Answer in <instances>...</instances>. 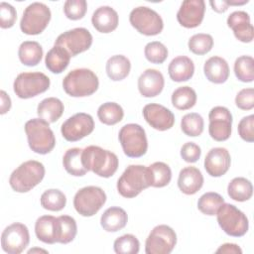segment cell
Returning <instances> with one entry per match:
<instances>
[{
  "label": "cell",
  "mask_w": 254,
  "mask_h": 254,
  "mask_svg": "<svg viewBox=\"0 0 254 254\" xmlns=\"http://www.w3.org/2000/svg\"><path fill=\"white\" fill-rule=\"evenodd\" d=\"M81 160L87 171H91L101 178H110L118 169L117 156L99 146L90 145L82 149Z\"/></svg>",
  "instance_id": "obj_1"
},
{
  "label": "cell",
  "mask_w": 254,
  "mask_h": 254,
  "mask_svg": "<svg viewBox=\"0 0 254 254\" xmlns=\"http://www.w3.org/2000/svg\"><path fill=\"white\" fill-rule=\"evenodd\" d=\"M18 57L23 64L35 66L43 58V48L38 42L25 41L19 47Z\"/></svg>",
  "instance_id": "obj_31"
},
{
  "label": "cell",
  "mask_w": 254,
  "mask_h": 254,
  "mask_svg": "<svg viewBox=\"0 0 254 254\" xmlns=\"http://www.w3.org/2000/svg\"><path fill=\"white\" fill-rule=\"evenodd\" d=\"M50 8L41 2L28 5L20 21L21 31L26 35H39L48 26L51 20Z\"/></svg>",
  "instance_id": "obj_8"
},
{
  "label": "cell",
  "mask_w": 254,
  "mask_h": 254,
  "mask_svg": "<svg viewBox=\"0 0 254 254\" xmlns=\"http://www.w3.org/2000/svg\"><path fill=\"white\" fill-rule=\"evenodd\" d=\"M94 120L91 115L78 112L67 118L61 127L63 137L68 142H76L92 133Z\"/></svg>",
  "instance_id": "obj_14"
},
{
  "label": "cell",
  "mask_w": 254,
  "mask_h": 254,
  "mask_svg": "<svg viewBox=\"0 0 254 254\" xmlns=\"http://www.w3.org/2000/svg\"><path fill=\"white\" fill-rule=\"evenodd\" d=\"M129 21L133 28L145 36H156L164 28L162 17L155 10L146 6L134 8L130 12Z\"/></svg>",
  "instance_id": "obj_11"
},
{
  "label": "cell",
  "mask_w": 254,
  "mask_h": 254,
  "mask_svg": "<svg viewBox=\"0 0 254 254\" xmlns=\"http://www.w3.org/2000/svg\"><path fill=\"white\" fill-rule=\"evenodd\" d=\"M49 124L41 118L30 119L25 124L29 147L37 154L46 155L55 148L56 138Z\"/></svg>",
  "instance_id": "obj_3"
},
{
  "label": "cell",
  "mask_w": 254,
  "mask_h": 254,
  "mask_svg": "<svg viewBox=\"0 0 254 254\" xmlns=\"http://www.w3.org/2000/svg\"><path fill=\"white\" fill-rule=\"evenodd\" d=\"M87 10V3L85 0H67L64 4V12L69 20L82 19Z\"/></svg>",
  "instance_id": "obj_45"
},
{
  "label": "cell",
  "mask_w": 254,
  "mask_h": 254,
  "mask_svg": "<svg viewBox=\"0 0 254 254\" xmlns=\"http://www.w3.org/2000/svg\"><path fill=\"white\" fill-rule=\"evenodd\" d=\"M106 198V193L101 188L88 186L76 191L73 197V206L80 215L89 217L99 211Z\"/></svg>",
  "instance_id": "obj_10"
},
{
  "label": "cell",
  "mask_w": 254,
  "mask_h": 254,
  "mask_svg": "<svg viewBox=\"0 0 254 254\" xmlns=\"http://www.w3.org/2000/svg\"><path fill=\"white\" fill-rule=\"evenodd\" d=\"M92 44V35L85 28H74L59 35L55 46L63 47L70 57L87 51Z\"/></svg>",
  "instance_id": "obj_15"
},
{
  "label": "cell",
  "mask_w": 254,
  "mask_h": 254,
  "mask_svg": "<svg viewBox=\"0 0 254 254\" xmlns=\"http://www.w3.org/2000/svg\"><path fill=\"white\" fill-rule=\"evenodd\" d=\"M149 187L148 169L142 165L128 166L117 181V190L126 198L137 196L143 190Z\"/></svg>",
  "instance_id": "obj_5"
},
{
  "label": "cell",
  "mask_w": 254,
  "mask_h": 254,
  "mask_svg": "<svg viewBox=\"0 0 254 254\" xmlns=\"http://www.w3.org/2000/svg\"><path fill=\"white\" fill-rule=\"evenodd\" d=\"M30 242L28 227L20 222L8 225L1 234V246L8 254L22 253Z\"/></svg>",
  "instance_id": "obj_13"
},
{
  "label": "cell",
  "mask_w": 254,
  "mask_h": 254,
  "mask_svg": "<svg viewBox=\"0 0 254 254\" xmlns=\"http://www.w3.org/2000/svg\"><path fill=\"white\" fill-rule=\"evenodd\" d=\"M70 55L65 49L60 46H54L46 55L45 64L47 68L53 73H62L68 65Z\"/></svg>",
  "instance_id": "obj_28"
},
{
  "label": "cell",
  "mask_w": 254,
  "mask_h": 254,
  "mask_svg": "<svg viewBox=\"0 0 254 254\" xmlns=\"http://www.w3.org/2000/svg\"><path fill=\"white\" fill-rule=\"evenodd\" d=\"M177 244L175 230L166 224L155 226L145 243L146 254H170Z\"/></svg>",
  "instance_id": "obj_12"
},
{
  "label": "cell",
  "mask_w": 254,
  "mask_h": 254,
  "mask_svg": "<svg viewBox=\"0 0 254 254\" xmlns=\"http://www.w3.org/2000/svg\"><path fill=\"white\" fill-rule=\"evenodd\" d=\"M57 219V243L67 244L71 242L77 233L75 219L69 215H61Z\"/></svg>",
  "instance_id": "obj_35"
},
{
  "label": "cell",
  "mask_w": 254,
  "mask_h": 254,
  "mask_svg": "<svg viewBox=\"0 0 254 254\" xmlns=\"http://www.w3.org/2000/svg\"><path fill=\"white\" fill-rule=\"evenodd\" d=\"M99 86L97 75L88 68H75L69 71L63 80L66 94L72 97H84L93 94Z\"/></svg>",
  "instance_id": "obj_4"
},
{
  "label": "cell",
  "mask_w": 254,
  "mask_h": 254,
  "mask_svg": "<svg viewBox=\"0 0 254 254\" xmlns=\"http://www.w3.org/2000/svg\"><path fill=\"white\" fill-rule=\"evenodd\" d=\"M128 221L126 211L119 206L107 208L100 217V224L107 232H116L124 228Z\"/></svg>",
  "instance_id": "obj_26"
},
{
  "label": "cell",
  "mask_w": 254,
  "mask_h": 254,
  "mask_svg": "<svg viewBox=\"0 0 254 254\" xmlns=\"http://www.w3.org/2000/svg\"><path fill=\"white\" fill-rule=\"evenodd\" d=\"M105 68L111 80L119 81L128 76L131 69V63L125 56L115 55L108 59Z\"/></svg>",
  "instance_id": "obj_30"
},
{
  "label": "cell",
  "mask_w": 254,
  "mask_h": 254,
  "mask_svg": "<svg viewBox=\"0 0 254 254\" xmlns=\"http://www.w3.org/2000/svg\"><path fill=\"white\" fill-rule=\"evenodd\" d=\"M168 72L172 80L176 82L187 81L190 79L194 72L193 62L186 56L176 57L171 61L168 66Z\"/></svg>",
  "instance_id": "obj_25"
},
{
  "label": "cell",
  "mask_w": 254,
  "mask_h": 254,
  "mask_svg": "<svg viewBox=\"0 0 254 254\" xmlns=\"http://www.w3.org/2000/svg\"><path fill=\"white\" fill-rule=\"evenodd\" d=\"M204 11L205 3L203 0H186L177 13V20L185 28H195L201 24Z\"/></svg>",
  "instance_id": "obj_18"
},
{
  "label": "cell",
  "mask_w": 254,
  "mask_h": 254,
  "mask_svg": "<svg viewBox=\"0 0 254 254\" xmlns=\"http://www.w3.org/2000/svg\"><path fill=\"white\" fill-rule=\"evenodd\" d=\"M145 58L152 64H163L168 58V49L164 44L158 41L150 42L144 49Z\"/></svg>",
  "instance_id": "obj_44"
},
{
  "label": "cell",
  "mask_w": 254,
  "mask_h": 254,
  "mask_svg": "<svg viewBox=\"0 0 254 254\" xmlns=\"http://www.w3.org/2000/svg\"><path fill=\"white\" fill-rule=\"evenodd\" d=\"M148 174L150 180V187L163 188L170 184L172 180L171 168L164 162H155L149 167Z\"/></svg>",
  "instance_id": "obj_34"
},
{
  "label": "cell",
  "mask_w": 254,
  "mask_h": 254,
  "mask_svg": "<svg viewBox=\"0 0 254 254\" xmlns=\"http://www.w3.org/2000/svg\"><path fill=\"white\" fill-rule=\"evenodd\" d=\"M196 93L190 86H180L172 93V104L179 110H188L194 106Z\"/></svg>",
  "instance_id": "obj_37"
},
{
  "label": "cell",
  "mask_w": 254,
  "mask_h": 254,
  "mask_svg": "<svg viewBox=\"0 0 254 254\" xmlns=\"http://www.w3.org/2000/svg\"><path fill=\"white\" fill-rule=\"evenodd\" d=\"M216 253H225V254H241L242 249L234 243H224L220 245L216 251Z\"/></svg>",
  "instance_id": "obj_50"
},
{
  "label": "cell",
  "mask_w": 254,
  "mask_h": 254,
  "mask_svg": "<svg viewBox=\"0 0 254 254\" xmlns=\"http://www.w3.org/2000/svg\"><path fill=\"white\" fill-rule=\"evenodd\" d=\"M200 147L193 142H187L181 148V157L188 163H195L200 158Z\"/></svg>",
  "instance_id": "obj_49"
},
{
  "label": "cell",
  "mask_w": 254,
  "mask_h": 254,
  "mask_svg": "<svg viewBox=\"0 0 254 254\" xmlns=\"http://www.w3.org/2000/svg\"><path fill=\"white\" fill-rule=\"evenodd\" d=\"M45 173V167L41 162L29 160L12 172L9 185L17 192H28L42 182Z\"/></svg>",
  "instance_id": "obj_2"
},
{
  "label": "cell",
  "mask_w": 254,
  "mask_h": 254,
  "mask_svg": "<svg viewBox=\"0 0 254 254\" xmlns=\"http://www.w3.org/2000/svg\"><path fill=\"white\" fill-rule=\"evenodd\" d=\"M41 205L51 211H60L64 208L66 197L63 191L57 189H50L45 190L40 198Z\"/></svg>",
  "instance_id": "obj_38"
},
{
  "label": "cell",
  "mask_w": 254,
  "mask_h": 254,
  "mask_svg": "<svg viewBox=\"0 0 254 254\" xmlns=\"http://www.w3.org/2000/svg\"><path fill=\"white\" fill-rule=\"evenodd\" d=\"M230 163L231 158L227 149L216 147L209 150L206 154L204 159V169L209 176L218 178L227 173Z\"/></svg>",
  "instance_id": "obj_19"
},
{
  "label": "cell",
  "mask_w": 254,
  "mask_h": 254,
  "mask_svg": "<svg viewBox=\"0 0 254 254\" xmlns=\"http://www.w3.org/2000/svg\"><path fill=\"white\" fill-rule=\"evenodd\" d=\"M227 193L233 200L246 201L253 194V187L249 180L243 177H237L230 181L227 187Z\"/></svg>",
  "instance_id": "obj_32"
},
{
  "label": "cell",
  "mask_w": 254,
  "mask_h": 254,
  "mask_svg": "<svg viewBox=\"0 0 254 254\" xmlns=\"http://www.w3.org/2000/svg\"><path fill=\"white\" fill-rule=\"evenodd\" d=\"M34 252H44V253H48V251H47V250H44V249H39V248L30 249V250L28 251V253H29V254H31V253H34Z\"/></svg>",
  "instance_id": "obj_53"
},
{
  "label": "cell",
  "mask_w": 254,
  "mask_h": 254,
  "mask_svg": "<svg viewBox=\"0 0 254 254\" xmlns=\"http://www.w3.org/2000/svg\"><path fill=\"white\" fill-rule=\"evenodd\" d=\"M204 122L201 115L195 112L188 113L183 116L181 121L182 131L190 137L199 136L203 132Z\"/></svg>",
  "instance_id": "obj_41"
},
{
  "label": "cell",
  "mask_w": 254,
  "mask_h": 254,
  "mask_svg": "<svg viewBox=\"0 0 254 254\" xmlns=\"http://www.w3.org/2000/svg\"><path fill=\"white\" fill-rule=\"evenodd\" d=\"M50 84V78L43 72H21L14 80L13 89L19 98L28 99L47 91Z\"/></svg>",
  "instance_id": "obj_9"
},
{
  "label": "cell",
  "mask_w": 254,
  "mask_h": 254,
  "mask_svg": "<svg viewBox=\"0 0 254 254\" xmlns=\"http://www.w3.org/2000/svg\"><path fill=\"white\" fill-rule=\"evenodd\" d=\"M113 248L117 254H137L140 250V242L133 234H124L115 239Z\"/></svg>",
  "instance_id": "obj_43"
},
{
  "label": "cell",
  "mask_w": 254,
  "mask_h": 254,
  "mask_svg": "<svg viewBox=\"0 0 254 254\" xmlns=\"http://www.w3.org/2000/svg\"><path fill=\"white\" fill-rule=\"evenodd\" d=\"M123 108L116 102H105L97 109V117L105 125H115L123 119Z\"/></svg>",
  "instance_id": "obj_36"
},
{
  "label": "cell",
  "mask_w": 254,
  "mask_h": 254,
  "mask_svg": "<svg viewBox=\"0 0 254 254\" xmlns=\"http://www.w3.org/2000/svg\"><path fill=\"white\" fill-rule=\"evenodd\" d=\"M235 104L239 109L251 110L254 107V89L252 87L241 89L235 97Z\"/></svg>",
  "instance_id": "obj_48"
},
{
  "label": "cell",
  "mask_w": 254,
  "mask_h": 254,
  "mask_svg": "<svg viewBox=\"0 0 254 254\" xmlns=\"http://www.w3.org/2000/svg\"><path fill=\"white\" fill-rule=\"evenodd\" d=\"M165 85V79L161 71L148 68L138 78V89L144 97H155L159 95Z\"/></svg>",
  "instance_id": "obj_21"
},
{
  "label": "cell",
  "mask_w": 254,
  "mask_h": 254,
  "mask_svg": "<svg viewBox=\"0 0 254 254\" xmlns=\"http://www.w3.org/2000/svg\"><path fill=\"white\" fill-rule=\"evenodd\" d=\"M82 149L70 148L65 151L63 157V165L64 170L71 176L82 177L88 171L83 167L81 160Z\"/></svg>",
  "instance_id": "obj_33"
},
{
  "label": "cell",
  "mask_w": 254,
  "mask_h": 254,
  "mask_svg": "<svg viewBox=\"0 0 254 254\" xmlns=\"http://www.w3.org/2000/svg\"><path fill=\"white\" fill-rule=\"evenodd\" d=\"M209 4H210L212 10H214L217 13H224L228 9V7H229V4H228L227 0L209 1Z\"/></svg>",
  "instance_id": "obj_52"
},
{
  "label": "cell",
  "mask_w": 254,
  "mask_h": 254,
  "mask_svg": "<svg viewBox=\"0 0 254 254\" xmlns=\"http://www.w3.org/2000/svg\"><path fill=\"white\" fill-rule=\"evenodd\" d=\"M203 185V176L201 172L192 166L181 170L178 178V187L185 194L196 193Z\"/></svg>",
  "instance_id": "obj_22"
},
{
  "label": "cell",
  "mask_w": 254,
  "mask_h": 254,
  "mask_svg": "<svg viewBox=\"0 0 254 254\" xmlns=\"http://www.w3.org/2000/svg\"><path fill=\"white\" fill-rule=\"evenodd\" d=\"M118 139L127 157L140 158L147 152V136L144 128L139 124L129 123L124 125L119 131Z\"/></svg>",
  "instance_id": "obj_6"
},
{
  "label": "cell",
  "mask_w": 254,
  "mask_h": 254,
  "mask_svg": "<svg viewBox=\"0 0 254 254\" xmlns=\"http://www.w3.org/2000/svg\"><path fill=\"white\" fill-rule=\"evenodd\" d=\"M227 26L233 31L235 38L242 43L253 41V26L250 23V16L245 11H234L227 18Z\"/></svg>",
  "instance_id": "obj_20"
},
{
  "label": "cell",
  "mask_w": 254,
  "mask_h": 254,
  "mask_svg": "<svg viewBox=\"0 0 254 254\" xmlns=\"http://www.w3.org/2000/svg\"><path fill=\"white\" fill-rule=\"evenodd\" d=\"M58 219L53 215H43L35 223L37 238L47 244L57 243Z\"/></svg>",
  "instance_id": "obj_27"
},
{
  "label": "cell",
  "mask_w": 254,
  "mask_h": 254,
  "mask_svg": "<svg viewBox=\"0 0 254 254\" xmlns=\"http://www.w3.org/2000/svg\"><path fill=\"white\" fill-rule=\"evenodd\" d=\"M188 46L190 51L194 55H205L212 49L213 39L209 34H195L190 38Z\"/></svg>",
  "instance_id": "obj_42"
},
{
  "label": "cell",
  "mask_w": 254,
  "mask_h": 254,
  "mask_svg": "<svg viewBox=\"0 0 254 254\" xmlns=\"http://www.w3.org/2000/svg\"><path fill=\"white\" fill-rule=\"evenodd\" d=\"M216 215L219 226L226 234L233 237H241L248 231V218L235 205L223 202Z\"/></svg>",
  "instance_id": "obj_7"
},
{
  "label": "cell",
  "mask_w": 254,
  "mask_h": 254,
  "mask_svg": "<svg viewBox=\"0 0 254 254\" xmlns=\"http://www.w3.org/2000/svg\"><path fill=\"white\" fill-rule=\"evenodd\" d=\"M234 73L242 82H252L254 79V60L250 56H241L235 60Z\"/></svg>",
  "instance_id": "obj_40"
},
{
  "label": "cell",
  "mask_w": 254,
  "mask_h": 254,
  "mask_svg": "<svg viewBox=\"0 0 254 254\" xmlns=\"http://www.w3.org/2000/svg\"><path fill=\"white\" fill-rule=\"evenodd\" d=\"M91 23L98 32L107 34L117 28L119 17L117 12L110 6H100L93 12Z\"/></svg>",
  "instance_id": "obj_23"
},
{
  "label": "cell",
  "mask_w": 254,
  "mask_h": 254,
  "mask_svg": "<svg viewBox=\"0 0 254 254\" xmlns=\"http://www.w3.org/2000/svg\"><path fill=\"white\" fill-rule=\"evenodd\" d=\"M203 72L210 82L220 84L228 79L229 66L223 58L214 56L204 63Z\"/></svg>",
  "instance_id": "obj_24"
},
{
  "label": "cell",
  "mask_w": 254,
  "mask_h": 254,
  "mask_svg": "<svg viewBox=\"0 0 254 254\" xmlns=\"http://www.w3.org/2000/svg\"><path fill=\"white\" fill-rule=\"evenodd\" d=\"M208 133L213 140L222 142L230 137L232 115L228 108L224 106H215L211 108L208 114Z\"/></svg>",
  "instance_id": "obj_16"
},
{
  "label": "cell",
  "mask_w": 254,
  "mask_h": 254,
  "mask_svg": "<svg viewBox=\"0 0 254 254\" xmlns=\"http://www.w3.org/2000/svg\"><path fill=\"white\" fill-rule=\"evenodd\" d=\"M0 98H1V104H0V113L3 115L6 112H8L11 108V98L10 96L4 91H0Z\"/></svg>",
  "instance_id": "obj_51"
},
{
  "label": "cell",
  "mask_w": 254,
  "mask_h": 254,
  "mask_svg": "<svg viewBox=\"0 0 254 254\" xmlns=\"http://www.w3.org/2000/svg\"><path fill=\"white\" fill-rule=\"evenodd\" d=\"M64 110V103L57 97L45 98L39 103L37 107V113L39 115V118L49 123H54L58 121L63 115Z\"/></svg>",
  "instance_id": "obj_29"
},
{
  "label": "cell",
  "mask_w": 254,
  "mask_h": 254,
  "mask_svg": "<svg viewBox=\"0 0 254 254\" xmlns=\"http://www.w3.org/2000/svg\"><path fill=\"white\" fill-rule=\"evenodd\" d=\"M17 19L16 9L9 3H0V27L8 29L14 26Z\"/></svg>",
  "instance_id": "obj_46"
},
{
  "label": "cell",
  "mask_w": 254,
  "mask_h": 254,
  "mask_svg": "<svg viewBox=\"0 0 254 254\" xmlns=\"http://www.w3.org/2000/svg\"><path fill=\"white\" fill-rule=\"evenodd\" d=\"M239 136L246 142L254 141V115H248L243 117L238 123Z\"/></svg>",
  "instance_id": "obj_47"
},
{
  "label": "cell",
  "mask_w": 254,
  "mask_h": 254,
  "mask_svg": "<svg viewBox=\"0 0 254 254\" xmlns=\"http://www.w3.org/2000/svg\"><path fill=\"white\" fill-rule=\"evenodd\" d=\"M224 202V198L217 192L209 191L203 193L197 201V208L205 215H215L220 205Z\"/></svg>",
  "instance_id": "obj_39"
},
{
  "label": "cell",
  "mask_w": 254,
  "mask_h": 254,
  "mask_svg": "<svg viewBox=\"0 0 254 254\" xmlns=\"http://www.w3.org/2000/svg\"><path fill=\"white\" fill-rule=\"evenodd\" d=\"M143 117L151 127L159 131L169 130L175 123V115L173 112L158 103L145 105L143 108Z\"/></svg>",
  "instance_id": "obj_17"
}]
</instances>
